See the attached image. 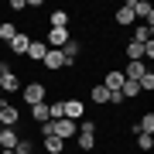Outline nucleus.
I'll return each instance as SVG.
<instances>
[{"label":"nucleus","instance_id":"nucleus-1","mask_svg":"<svg viewBox=\"0 0 154 154\" xmlns=\"http://www.w3.org/2000/svg\"><path fill=\"white\" fill-rule=\"evenodd\" d=\"M96 130H99L96 120H79V134L72 140H75V147L82 151V154H93L96 151Z\"/></svg>","mask_w":154,"mask_h":154},{"label":"nucleus","instance_id":"nucleus-2","mask_svg":"<svg viewBox=\"0 0 154 154\" xmlns=\"http://www.w3.org/2000/svg\"><path fill=\"white\" fill-rule=\"evenodd\" d=\"M21 99H24L28 106H38V103L48 99V86H45V82H28V86H21Z\"/></svg>","mask_w":154,"mask_h":154},{"label":"nucleus","instance_id":"nucleus-3","mask_svg":"<svg viewBox=\"0 0 154 154\" xmlns=\"http://www.w3.org/2000/svg\"><path fill=\"white\" fill-rule=\"evenodd\" d=\"M17 123H21V110H17L11 99L0 96V127H11V130H17Z\"/></svg>","mask_w":154,"mask_h":154},{"label":"nucleus","instance_id":"nucleus-4","mask_svg":"<svg viewBox=\"0 0 154 154\" xmlns=\"http://www.w3.org/2000/svg\"><path fill=\"white\" fill-rule=\"evenodd\" d=\"M0 93H21V79L17 72H11L7 62H0Z\"/></svg>","mask_w":154,"mask_h":154},{"label":"nucleus","instance_id":"nucleus-5","mask_svg":"<svg viewBox=\"0 0 154 154\" xmlns=\"http://www.w3.org/2000/svg\"><path fill=\"white\" fill-rule=\"evenodd\" d=\"M69 38H72V31H69V28H48V34H45L41 41L48 45V48H58V51H62Z\"/></svg>","mask_w":154,"mask_h":154},{"label":"nucleus","instance_id":"nucleus-6","mask_svg":"<svg viewBox=\"0 0 154 154\" xmlns=\"http://www.w3.org/2000/svg\"><path fill=\"white\" fill-rule=\"evenodd\" d=\"M79 55H82V41L79 38H69L65 41V48H62V58H65V69H72L79 62Z\"/></svg>","mask_w":154,"mask_h":154},{"label":"nucleus","instance_id":"nucleus-7","mask_svg":"<svg viewBox=\"0 0 154 154\" xmlns=\"http://www.w3.org/2000/svg\"><path fill=\"white\" fill-rule=\"evenodd\" d=\"M62 110H65V120H82L86 116V103L82 99H62Z\"/></svg>","mask_w":154,"mask_h":154},{"label":"nucleus","instance_id":"nucleus-8","mask_svg":"<svg viewBox=\"0 0 154 154\" xmlns=\"http://www.w3.org/2000/svg\"><path fill=\"white\" fill-rule=\"evenodd\" d=\"M113 21L120 24V28H130V24L137 21V17H134V0H123V4H120V11L113 14Z\"/></svg>","mask_w":154,"mask_h":154},{"label":"nucleus","instance_id":"nucleus-9","mask_svg":"<svg viewBox=\"0 0 154 154\" xmlns=\"http://www.w3.org/2000/svg\"><path fill=\"white\" fill-rule=\"evenodd\" d=\"M134 17H140L147 28H154V7L147 4V0H134Z\"/></svg>","mask_w":154,"mask_h":154},{"label":"nucleus","instance_id":"nucleus-10","mask_svg":"<svg viewBox=\"0 0 154 154\" xmlns=\"http://www.w3.org/2000/svg\"><path fill=\"white\" fill-rule=\"evenodd\" d=\"M41 65L48 69V72H62V69H65V58H62L58 48H48V55L41 58Z\"/></svg>","mask_w":154,"mask_h":154},{"label":"nucleus","instance_id":"nucleus-11","mask_svg":"<svg viewBox=\"0 0 154 154\" xmlns=\"http://www.w3.org/2000/svg\"><path fill=\"white\" fill-rule=\"evenodd\" d=\"M123 82H127V79H123V72H120V69H110V72L103 75V86L110 89V93H120Z\"/></svg>","mask_w":154,"mask_h":154},{"label":"nucleus","instance_id":"nucleus-12","mask_svg":"<svg viewBox=\"0 0 154 154\" xmlns=\"http://www.w3.org/2000/svg\"><path fill=\"white\" fill-rule=\"evenodd\" d=\"M45 55H48V45H45L41 38H31L28 55H24V58H31V62H38V65H41V58H45Z\"/></svg>","mask_w":154,"mask_h":154},{"label":"nucleus","instance_id":"nucleus-13","mask_svg":"<svg viewBox=\"0 0 154 154\" xmlns=\"http://www.w3.org/2000/svg\"><path fill=\"white\" fill-rule=\"evenodd\" d=\"M28 45H31V34L17 31V34H14V41H11V51H14L17 58H24V55H28Z\"/></svg>","mask_w":154,"mask_h":154},{"label":"nucleus","instance_id":"nucleus-14","mask_svg":"<svg viewBox=\"0 0 154 154\" xmlns=\"http://www.w3.org/2000/svg\"><path fill=\"white\" fill-rule=\"evenodd\" d=\"M123 72V79H130V82H137V79L147 72V62H127V65L120 69Z\"/></svg>","mask_w":154,"mask_h":154},{"label":"nucleus","instance_id":"nucleus-15","mask_svg":"<svg viewBox=\"0 0 154 154\" xmlns=\"http://www.w3.org/2000/svg\"><path fill=\"white\" fill-rule=\"evenodd\" d=\"M89 99H93L96 106H106V103H110V89H106L103 82H93V89H89Z\"/></svg>","mask_w":154,"mask_h":154},{"label":"nucleus","instance_id":"nucleus-16","mask_svg":"<svg viewBox=\"0 0 154 154\" xmlns=\"http://www.w3.org/2000/svg\"><path fill=\"white\" fill-rule=\"evenodd\" d=\"M69 21H72L69 11H51L48 14V28H69Z\"/></svg>","mask_w":154,"mask_h":154},{"label":"nucleus","instance_id":"nucleus-17","mask_svg":"<svg viewBox=\"0 0 154 154\" xmlns=\"http://www.w3.org/2000/svg\"><path fill=\"white\" fill-rule=\"evenodd\" d=\"M130 41H137V45L154 41V28H147V24H137V28H134V38H130Z\"/></svg>","mask_w":154,"mask_h":154},{"label":"nucleus","instance_id":"nucleus-18","mask_svg":"<svg viewBox=\"0 0 154 154\" xmlns=\"http://www.w3.org/2000/svg\"><path fill=\"white\" fill-rule=\"evenodd\" d=\"M31 120L38 123V127L51 120V116H48V99H45V103H38V106H31Z\"/></svg>","mask_w":154,"mask_h":154},{"label":"nucleus","instance_id":"nucleus-19","mask_svg":"<svg viewBox=\"0 0 154 154\" xmlns=\"http://www.w3.org/2000/svg\"><path fill=\"white\" fill-rule=\"evenodd\" d=\"M137 137V154H151L154 151V137L151 134H134Z\"/></svg>","mask_w":154,"mask_h":154},{"label":"nucleus","instance_id":"nucleus-20","mask_svg":"<svg viewBox=\"0 0 154 154\" xmlns=\"http://www.w3.org/2000/svg\"><path fill=\"white\" fill-rule=\"evenodd\" d=\"M127 62H144V45L127 41Z\"/></svg>","mask_w":154,"mask_h":154},{"label":"nucleus","instance_id":"nucleus-21","mask_svg":"<svg viewBox=\"0 0 154 154\" xmlns=\"http://www.w3.org/2000/svg\"><path fill=\"white\" fill-rule=\"evenodd\" d=\"M41 147L48 151V154H58V151H65V140H58V137H41Z\"/></svg>","mask_w":154,"mask_h":154},{"label":"nucleus","instance_id":"nucleus-22","mask_svg":"<svg viewBox=\"0 0 154 154\" xmlns=\"http://www.w3.org/2000/svg\"><path fill=\"white\" fill-rule=\"evenodd\" d=\"M34 151H38V144H34L31 137H21V140H17V147H14V154H34Z\"/></svg>","mask_w":154,"mask_h":154},{"label":"nucleus","instance_id":"nucleus-23","mask_svg":"<svg viewBox=\"0 0 154 154\" xmlns=\"http://www.w3.org/2000/svg\"><path fill=\"white\" fill-rule=\"evenodd\" d=\"M14 34H17V28H14L11 21L0 24V41H4V45H11V41H14Z\"/></svg>","mask_w":154,"mask_h":154},{"label":"nucleus","instance_id":"nucleus-24","mask_svg":"<svg viewBox=\"0 0 154 154\" xmlns=\"http://www.w3.org/2000/svg\"><path fill=\"white\" fill-rule=\"evenodd\" d=\"M137 86H140V93H154V72H151V69L137 79Z\"/></svg>","mask_w":154,"mask_h":154},{"label":"nucleus","instance_id":"nucleus-25","mask_svg":"<svg viewBox=\"0 0 154 154\" xmlns=\"http://www.w3.org/2000/svg\"><path fill=\"white\" fill-rule=\"evenodd\" d=\"M120 96H123V99H137V96H140V86L127 79V82H123V89H120Z\"/></svg>","mask_w":154,"mask_h":154},{"label":"nucleus","instance_id":"nucleus-26","mask_svg":"<svg viewBox=\"0 0 154 154\" xmlns=\"http://www.w3.org/2000/svg\"><path fill=\"white\" fill-rule=\"evenodd\" d=\"M123 103H127V99L120 93H110V103H106V106H123Z\"/></svg>","mask_w":154,"mask_h":154},{"label":"nucleus","instance_id":"nucleus-27","mask_svg":"<svg viewBox=\"0 0 154 154\" xmlns=\"http://www.w3.org/2000/svg\"><path fill=\"white\" fill-rule=\"evenodd\" d=\"M151 58H154V41L144 45V62H151Z\"/></svg>","mask_w":154,"mask_h":154},{"label":"nucleus","instance_id":"nucleus-28","mask_svg":"<svg viewBox=\"0 0 154 154\" xmlns=\"http://www.w3.org/2000/svg\"><path fill=\"white\" fill-rule=\"evenodd\" d=\"M11 11H28V0H11Z\"/></svg>","mask_w":154,"mask_h":154},{"label":"nucleus","instance_id":"nucleus-29","mask_svg":"<svg viewBox=\"0 0 154 154\" xmlns=\"http://www.w3.org/2000/svg\"><path fill=\"white\" fill-rule=\"evenodd\" d=\"M0 154H14V151H0Z\"/></svg>","mask_w":154,"mask_h":154},{"label":"nucleus","instance_id":"nucleus-30","mask_svg":"<svg viewBox=\"0 0 154 154\" xmlns=\"http://www.w3.org/2000/svg\"><path fill=\"white\" fill-rule=\"evenodd\" d=\"M130 154H137V151H130Z\"/></svg>","mask_w":154,"mask_h":154},{"label":"nucleus","instance_id":"nucleus-31","mask_svg":"<svg viewBox=\"0 0 154 154\" xmlns=\"http://www.w3.org/2000/svg\"><path fill=\"white\" fill-rule=\"evenodd\" d=\"M58 154H65V151H58Z\"/></svg>","mask_w":154,"mask_h":154},{"label":"nucleus","instance_id":"nucleus-32","mask_svg":"<svg viewBox=\"0 0 154 154\" xmlns=\"http://www.w3.org/2000/svg\"><path fill=\"white\" fill-rule=\"evenodd\" d=\"M0 96H4V93H0Z\"/></svg>","mask_w":154,"mask_h":154}]
</instances>
